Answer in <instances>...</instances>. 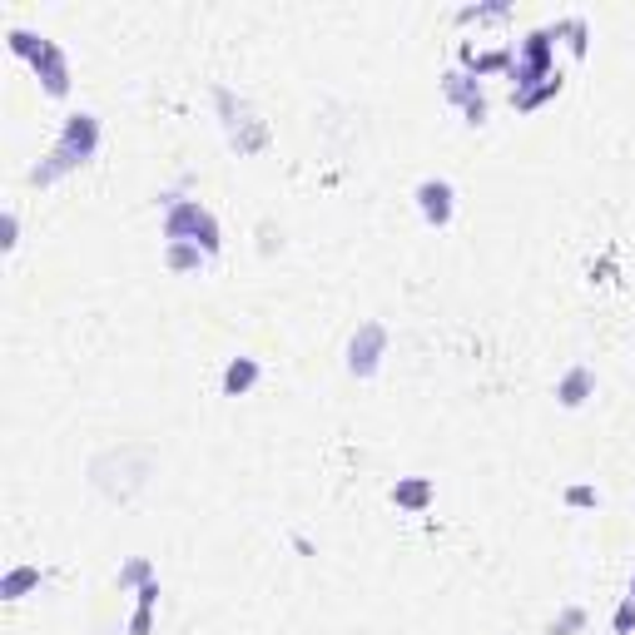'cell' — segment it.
<instances>
[{"mask_svg": "<svg viewBox=\"0 0 635 635\" xmlns=\"http://www.w3.org/2000/svg\"><path fill=\"white\" fill-rule=\"evenodd\" d=\"M95 149H100V120H95L90 110H75V115L60 125L55 149H50V154L30 169V184H35V189H45V184H55V179L75 174L80 164H90V159H95Z\"/></svg>", "mask_w": 635, "mask_h": 635, "instance_id": "6da1fadb", "label": "cell"}, {"mask_svg": "<svg viewBox=\"0 0 635 635\" xmlns=\"http://www.w3.org/2000/svg\"><path fill=\"white\" fill-rule=\"evenodd\" d=\"M164 239L169 244H199L204 254L214 258L224 234H219V219L199 204V199H179V194H164Z\"/></svg>", "mask_w": 635, "mask_h": 635, "instance_id": "7a4b0ae2", "label": "cell"}, {"mask_svg": "<svg viewBox=\"0 0 635 635\" xmlns=\"http://www.w3.org/2000/svg\"><path fill=\"white\" fill-rule=\"evenodd\" d=\"M214 105H219V115H224V134H229V144L239 149V154H258L263 144H268V125L258 120V110L249 100H239L234 90H214Z\"/></svg>", "mask_w": 635, "mask_h": 635, "instance_id": "3957f363", "label": "cell"}, {"mask_svg": "<svg viewBox=\"0 0 635 635\" xmlns=\"http://www.w3.org/2000/svg\"><path fill=\"white\" fill-rule=\"evenodd\" d=\"M551 30H531L526 40H521V60H511V85L516 90H531L536 80H551L556 70H551Z\"/></svg>", "mask_w": 635, "mask_h": 635, "instance_id": "277c9868", "label": "cell"}, {"mask_svg": "<svg viewBox=\"0 0 635 635\" xmlns=\"http://www.w3.org/2000/svg\"><path fill=\"white\" fill-rule=\"evenodd\" d=\"M382 353H387V328L382 323H363L348 343V373L353 378H373L382 368Z\"/></svg>", "mask_w": 635, "mask_h": 635, "instance_id": "5b68a950", "label": "cell"}, {"mask_svg": "<svg viewBox=\"0 0 635 635\" xmlns=\"http://www.w3.org/2000/svg\"><path fill=\"white\" fill-rule=\"evenodd\" d=\"M442 95H447L452 105H462L467 125H482V120H487V95H482V80H477L472 70H447V75H442Z\"/></svg>", "mask_w": 635, "mask_h": 635, "instance_id": "8992f818", "label": "cell"}, {"mask_svg": "<svg viewBox=\"0 0 635 635\" xmlns=\"http://www.w3.org/2000/svg\"><path fill=\"white\" fill-rule=\"evenodd\" d=\"M412 199H417V209H422V219H427L432 229H447L452 214H457V189H452L447 179H422V184L412 189Z\"/></svg>", "mask_w": 635, "mask_h": 635, "instance_id": "52a82bcc", "label": "cell"}, {"mask_svg": "<svg viewBox=\"0 0 635 635\" xmlns=\"http://www.w3.org/2000/svg\"><path fill=\"white\" fill-rule=\"evenodd\" d=\"M35 75H40V90H45L50 100H65V95H70V60H65V50H60L55 40H45V50H40V60H35Z\"/></svg>", "mask_w": 635, "mask_h": 635, "instance_id": "ba28073f", "label": "cell"}, {"mask_svg": "<svg viewBox=\"0 0 635 635\" xmlns=\"http://www.w3.org/2000/svg\"><path fill=\"white\" fill-rule=\"evenodd\" d=\"M432 497H437L432 477H402V482L392 487V507H402V511H427Z\"/></svg>", "mask_w": 635, "mask_h": 635, "instance_id": "9c48e42d", "label": "cell"}, {"mask_svg": "<svg viewBox=\"0 0 635 635\" xmlns=\"http://www.w3.org/2000/svg\"><path fill=\"white\" fill-rule=\"evenodd\" d=\"M591 392H596V373H591L586 363H576L566 378L556 382V397H561V407H581Z\"/></svg>", "mask_w": 635, "mask_h": 635, "instance_id": "30bf717a", "label": "cell"}, {"mask_svg": "<svg viewBox=\"0 0 635 635\" xmlns=\"http://www.w3.org/2000/svg\"><path fill=\"white\" fill-rule=\"evenodd\" d=\"M561 85H566V80H561V70H556L551 80H541V85H531V90H511V105H516L521 115H531V110H541L546 100H556Z\"/></svg>", "mask_w": 635, "mask_h": 635, "instance_id": "8fae6325", "label": "cell"}, {"mask_svg": "<svg viewBox=\"0 0 635 635\" xmlns=\"http://www.w3.org/2000/svg\"><path fill=\"white\" fill-rule=\"evenodd\" d=\"M254 382H258V358H234L224 368V397H244V392H254Z\"/></svg>", "mask_w": 635, "mask_h": 635, "instance_id": "7c38bea8", "label": "cell"}, {"mask_svg": "<svg viewBox=\"0 0 635 635\" xmlns=\"http://www.w3.org/2000/svg\"><path fill=\"white\" fill-rule=\"evenodd\" d=\"M45 581V571L40 566H15V571H5V581H0V596L5 601H20L25 591H35Z\"/></svg>", "mask_w": 635, "mask_h": 635, "instance_id": "4fadbf2b", "label": "cell"}, {"mask_svg": "<svg viewBox=\"0 0 635 635\" xmlns=\"http://www.w3.org/2000/svg\"><path fill=\"white\" fill-rule=\"evenodd\" d=\"M164 263H169L174 273H194V268L209 263V254H204L199 244H169V249H164Z\"/></svg>", "mask_w": 635, "mask_h": 635, "instance_id": "5bb4252c", "label": "cell"}, {"mask_svg": "<svg viewBox=\"0 0 635 635\" xmlns=\"http://www.w3.org/2000/svg\"><path fill=\"white\" fill-rule=\"evenodd\" d=\"M154 601H159V586H139V606H134V621H129V635H149V616H154Z\"/></svg>", "mask_w": 635, "mask_h": 635, "instance_id": "9a60e30c", "label": "cell"}, {"mask_svg": "<svg viewBox=\"0 0 635 635\" xmlns=\"http://www.w3.org/2000/svg\"><path fill=\"white\" fill-rule=\"evenodd\" d=\"M551 35H556V40L566 35V40H571V55H586V40H591V30H586V20H581V15H571V20H556V25H551Z\"/></svg>", "mask_w": 635, "mask_h": 635, "instance_id": "2e32d148", "label": "cell"}, {"mask_svg": "<svg viewBox=\"0 0 635 635\" xmlns=\"http://www.w3.org/2000/svg\"><path fill=\"white\" fill-rule=\"evenodd\" d=\"M10 50H15L20 60H30V65H35V60H40V50H45V40H40L35 30H10Z\"/></svg>", "mask_w": 635, "mask_h": 635, "instance_id": "e0dca14e", "label": "cell"}, {"mask_svg": "<svg viewBox=\"0 0 635 635\" xmlns=\"http://www.w3.org/2000/svg\"><path fill=\"white\" fill-rule=\"evenodd\" d=\"M149 576H154V566H149V556H134L125 571H120V586H149Z\"/></svg>", "mask_w": 635, "mask_h": 635, "instance_id": "ac0fdd59", "label": "cell"}, {"mask_svg": "<svg viewBox=\"0 0 635 635\" xmlns=\"http://www.w3.org/2000/svg\"><path fill=\"white\" fill-rule=\"evenodd\" d=\"M611 631H616V635H635V601H631V596L616 606V616H611Z\"/></svg>", "mask_w": 635, "mask_h": 635, "instance_id": "d6986e66", "label": "cell"}, {"mask_svg": "<svg viewBox=\"0 0 635 635\" xmlns=\"http://www.w3.org/2000/svg\"><path fill=\"white\" fill-rule=\"evenodd\" d=\"M507 10H511L507 0H497V5H467V10L457 15V20H502Z\"/></svg>", "mask_w": 635, "mask_h": 635, "instance_id": "ffe728a7", "label": "cell"}, {"mask_svg": "<svg viewBox=\"0 0 635 635\" xmlns=\"http://www.w3.org/2000/svg\"><path fill=\"white\" fill-rule=\"evenodd\" d=\"M581 626H586V611L571 606V611H561V621H556V631L551 635H571V631H581Z\"/></svg>", "mask_w": 635, "mask_h": 635, "instance_id": "44dd1931", "label": "cell"}, {"mask_svg": "<svg viewBox=\"0 0 635 635\" xmlns=\"http://www.w3.org/2000/svg\"><path fill=\"white\" fill-rule=\"evenodd\" d=\"M566 507H601V497H596V487H571Z\"/></svg>", "mask_w": 635, "mask_h": 635, "instance_id": "7402d4cb", "label": "cell"}, {"mask_svg": "<svg viewBox=\"0 0 635 635\" xmlns=\"http://www.w3.org/2000/svg\"><path fill=\"white\" fill-rule=\"evenodd\" d=\"M5 249H15L20 244V219H15V209H5V239H0Z\"/></svg>", "mask_w": 635, "mask_h": 635, "instance_id": "603a6c76", "label": "cell"}, {"mask_svg": "<svg viewBox=\"0 0 635 635\" xmlns=\"http://www.w3.org/2000/svg\"><path fill=\"white\" fill-rule=\"evenodd\" d=\"M631 601H635V576H631Z\"/></svg>", "mask_w": 635, "mask_h": 635, "instance_id": "cb8c5ba5", "label": "cell"}]
</instances>
